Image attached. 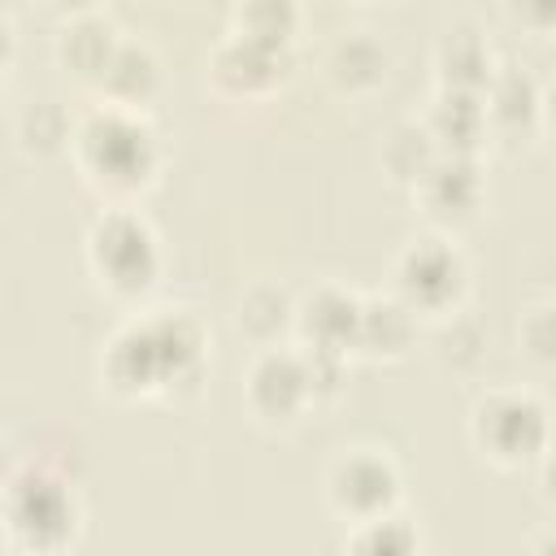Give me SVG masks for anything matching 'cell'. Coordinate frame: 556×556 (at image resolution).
Listing matches in <instances>:
<instances>
[{"mask_svg": "<svg viewBox=\"0 0 556 556\" xmlns=\"http://www.w3.org/2000/svg\"><path fill=\"white\" fill-rule=\"evenodd\" d=\"M204 361L200 326L187 313H152L122 326L104 348V382L126 395L191 382Z\"/></svg>", "mask_w": 556, "mask_h": 556, "instance_id": "cell-1", "label": "cell"}, {"mask_svg": "<svg viewBox=\"0 0 556 556\" xmlns=\"http://www.w3.org/2000/svg\"><path fill=\"white\" fill-rule=\"evenodd\" d=\"M74 156L91 182L109 191H135L156 169V135L126 104H104L83 117L74 135Z\"/></svg>", "mask_w": 556, "mask_h": 556, "instance_id": "cell-2", "label": "cell"}, {"mask_svg": "<svg viewBox=\"0 0 556 556\" xmlns=\"http://www.w3.org/2000/svg\"><path fill=\"white\" fill-rule=\"evenodd\" d=\"M87 261L100 274V282L122 291V295L148 291L156 269H161L156 235L130 208H109L104 217H96V226L87 235Z\"/></svg>", "mask_w": 556, "mask_h": 556, "instance_id": "cell-3", "label": "cell"}, {"mask_svg": "<svg viewBox=\"0 0 556 556\" xmlns=\"http://www.w3.org/2000/svg\"><path fill=\"white\" fill-rule=\"evenodd\" d=\"M4 521H9V539L22 543L26 552H56L74 534L78 504L56 473L22 469L9 482Z\"/></svg>", "mask_w": 556, "mask_h": 556, "instance_id": "cell-4", "label": "cell"}, {"mask_svg": "<svg viewBox=\"0 0 556 556\" xmlns=\"http://www.w3.org/2000/svg\"><path fill=\"white\" fill-rule=\"evenodd\" d=\"M473 439L500 465H521L547 452V408L530 391H491L473 408Z\"/></svg>", "mask_w": 556, "mask_h": 556, "instance_id": "cell-5", "label": "cell"}, {"mask_svg": "<svg viewBox=\"0 0 556 556\" xmlns=\"http://www.w3.org/2000/svg\"><path fill=\"white\" fill-rule=\"evenodd\" d=\"M465 287V261L447 239H413L395 261V291L413 313H447Z\"/></svg>", "mask_w": 556, "mask_h": 556, "instance_id": "cell-6", "label": "cell"}, {"mask_svg": "<svg viewBox=\"0 0 556 556\" xmlns=\"http://www.w3.org/2000/svg\"><path fill=\"white\" fill-rule=\"evenodd\" d=\"M326 495H330V504H334L343 517H352V526H356V521H369V517L391 513V504H395V495H400V473H395V465H391L382 452H374V447H352V452H343V456L330 465V473H326Z\"/></svg>", "mask_w": 556, "mask_h": 556, "instance_id": "cell-7", "label": "cell"}, {"mask_svg": "<svg viewBox=\"0 0 556 556\" xmlns=\"http://www.w3.org/2000/svg\"><path fill=\"white\" fill-rule=\"evenodd\" d=\"M308 400H317L313 374H308V356L304 352H287V348H265L252 369H248V404L269 417V421H287L295 417Z\"/></svg>", "mask_w": 556, "mask_h": 556, "instance_id": "cell-8", "label": "cell"}, {"mask_svg": "<svg viewBox=\"0 0 556 556\" xmlns=\"http://www.w3.org/2000/svg\"><path fill=\"white\" fill-rule=\"evenodd\" d=\"M361 304L356 295L339 291V287H321L317 295H308L295 308V326L308 343V352H326V356H343L348 343L361 339Z\"/></svg>", "mask_w": 556, "mask_h": 556, "instance_id": "cell-9", "label": "cell"}, {"mask_svg": "<svg viewBox=\"0 0 556 556\" xmlns=\"http://www.w3.org/2000/svg\"><path fill=\"white\" fill-rule=\"evenodd\" d=\"M417 195H421L426 213H434L439 222H456V217L473 213V204L482 195V182H478V169H473L469 156L439 152L434 165L417 178Z\"/></svg>", "mask_w": 556, "mask_h": 556, "instance_id": "cell-10", "label": "cell"}, {"mask_svg": "<svg viewBox=\"0 0 556 556\" xmlns=\"http://www.w3.org/2000/svg\"><path fill=\"white\" fill-rule=\"evenodd\" d=\"M282 48L287 43H274V39H256V35H226L213 52V74L217 83L235 87V91H256L265 83H274L278 74V61H282Z\"/></svg>", "mask_w": 556, "mask_h": 556, "instance_id": "cell-11", "label": "cell"}, {"mask_svg": "<svg viewBox=\"0 0 556 556\" xmlns=\"http://www.w3.org/2000/svg\"><path fill=\"white\" fill-rule=\"evenodd\" d=\"M482 126H486V104L478 100V91H452V87L439 91L426 117V130L439 143V152H452V156H469Z\"/></svg>", "mask_w": 556, "mask_h": 556, "instance_id": "cell-12", "label": "cell"}, {"mask_svg": "<svg viewBox=\"0 0 556 556\" xmlns=\"http://www.w3.org/2000/svg\"><path fill=\"white\" fill-rule=\"evenodd\" d=\"M439 70L443 83L452 91H478L491 83V52L473 30H447V39L439 43Z\"/></svg>", "mask_w": 556, "mask_h": 556, "instance_id": "cell-13", "label": "cell"}, {"mask_svg": "<svg viewBox=\"0 0 556 556\" xmlns=\"http://www.w3.org/2000/svg\"><path fill=\"white\" fill-rule=\"evenodd\" d=\"M413 343V308L395 300H365L361 304V339L356 348L369 352H404Z\"/></svg>", "mask_w": 556, "mask_h": 556, "instance_id": "cell-14", "label": "cell"}, {"mask_svg": "<svg viewBox=\"0 0 556 556\" xmlns=\"http://www.w3.org/2000/svg\"><path fill=\"white\" fill-rule=\"evenodd\" d=\"M100 83L113 91V104H130V100H143L156 83V61L143 43H130V39H117Z\"/></svg>", "mask_w": 556, "mask_h": 556, "instance_id": "cell-15", "label": "cell"}, {"mask_svg": "<svg viewBox=\"0 0 556 556\" xmlns=\"http://www.w3.org/2000/svg\"><path fill=\"white\" fill-rule=\"evenodd\" d=\"M343 556H417V530L395 513L356 521L343 543Z\"/></svg>", "mask_w": 556, "mask_h": 556, "instance_id": "cell-16", "label": "cell"}, {"mask_svg": "<svg viewBox=\"0 0 556 556\" xmlns=\"http://www.w3.org/2000/svg\"><path fill=\"white\" fill-rule=\"evenodd\" d=\"M291 321H295V304H291L278 287H252V291L239 300V326H243L256 343L278 339Z\"/></svg>", "mask_w": 556, "mask_h": 556, "instance_id": "cell-17", "label": "cell"}, {"mask_svg": "<svg viewBox=\"0 0 556 556\" xmlns=\"http://www.w3.org/2000/svg\"><path fill=\"white\" fill-rule=\"evenodd\" d=\"M539 104L543 100H539L534 83L521 70H495L491 74V83H486V117H500V122L517 126V122H530Z\"/></svg>", "mask_w": 556, "mask_h": 556, "instance_id": "cell-18", "label": "cell"}, {"mask_svg": "<svg viewBox=\"0 0 556 556\" xmlns=\"http://www.w3.org/2000/svg\"><path fill=\"white\" fill-rule=\"evenodd\" d=\"M117 39L109 30V22H96V17H78L70 30H65V56L83 70V74H104L109 56H113Z\"/></svg>", "mask_w": 556, "mask_h": 556, "instance_id": "cell-19", "label": "cell"}, {"mask_svg": "<svg viewBox=\"0 0 556 556\" xmlns=\"http://www.w3.org/2000/svg\"><path fill=\"white\" fill-rule=\"evenodd\" d=\"M521 343L534 361L556 365V304H534L521 317Z\"/></svg>", "mask_w": 556, "mask_h": 556, "instance_id": "cell-20", "label": "cell"}, {"mask_svg": "<svg viewBox=\"0 0 556 556\" xmlns=\"http://www.w3.org/2000/svg\"><path fill=\"white\" fill-rule=\"evenodd\" d=\"M334 70H339V78H348V83L378 78V70H382V52H378L374 39L352 35V39H343V43L334 48Z\"/></svg>", "mask_w": 556, "mask_h": 556, "instance_id": "cell-21", "label": "cell"}, {"mask_svg": "<svg viewBox=\"0 0 556 556\" xmlns=\"http://www.w3.org/2000/svg\"><path fill=\"white\" fill-rule=\"evenodd\" d=\"M239 30H243V35H256V39L287 43L291 9H287V4H252V9H239Z\"/></svg>", "mask_w": 556, "mask_h": 556, "instance_id": "cell-22", "label": "cell"}, {"mask_svg": "<svg viewBox=\"0 0 556 556\" xmlns=\"http://www.w3.org/2000/svg\"><path fill=\"white\" fill-rule=\"evenodd\" d=\"M543 495L556 504V447L543 456Z\"/></svg>", "mask_w": 556, "mask_h": 556, "instance_id": "cell-23", "label": "cell"}, {"mask_svg": "<svg viewBox=\"0 0 556 556\" xmlns=\"http://www.w3.org/2000/svg\"><path fill=\"white\" fill-rule=\"evenodd\" d=\"M534 556H556V530H547V534L539 539V547H534Z\"/></svg>", "mask_w": 556, "mask_h": 556, "instance_id": "cell-24", "label": "cell"}, {"mask_svg": "<svg viewBox=\"0 0 556 556\" xmlns=\"http://www.w3.org/2000/svg\"><path fill=\"white\" fill-rule=\"evenodd\" d=\"M543 104H547V113H552V117H556V83H552V87H547V100H543Z\"/></svg>", "mask_w": 556, "mask_h": 556, "instance_id": "cell-25", "label": "cell"}]
</instances>
